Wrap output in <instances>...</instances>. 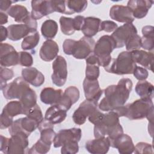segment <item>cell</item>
<instances>
[{
  "label": "cell",
  "instance_id": "cell-49",
  "mask_svg": "<svg viewBox=\"0 0 154 154\" xmlns=\"http://www.w3.org/2000/svg\"><path fill=\"white\" fill-rule=\"evenodd\" d=\"M132 74L138 81L146 80L149 76V73L145 68L137 66H136Z\"/></svg>",
  "mask_w": 154,
  "mask_h": 154
},
{
  "label": "cell",
  "instance_id": "cell-16",
  "mask_svg": "<svg viewBox=\"0 0 154 154\" xmlns=\"http://www.w3.org/2000/svg\"><path fill=\"white\" fill-rule=\"evenodd\" d=\"M109 17L116 21L125 23H132L135 19L129 8L121 5H115L111 7Z\"/></svg>",
  "mask_w": 154,
  "mask_h": 154
},
{
  "label": "cell",
  "instance_id": "cell-22",
  "mask_svg": "<svg viewBox=\"0 0 154 154\" xmlns=\"http://www.w3.org/2000/svg\"><path fill=\"white\" fill-rule=\"evenodd\" d=\"M79 98V91L75 86L67 87L63 92L58 105L66 111H68L72 105L75 103Z\"/></svg>",
  "mask_w": 154,
  "mask_h": 154
},
{
  "label": "cell",
  "instance_id": "cell-11",
  "mask_svg": "<svg viewBox=\"0 0 154 154\" xmlns=\"http://www.w3.org/2000/svg\"><path fill=\"white\" fill-rule=\"evenodd\" d=\"M98 106V101L85 99L75 111L73 114L72 119L75 123L78 125H83L87 118L96 109Z\"/></svg>",
  "mask_w": 154,
  "mask_h": 154
},
{
  "label": "cell",
  "instance_id": "cell-37",
  "mask_svg": "<svg viewBox=\"0 0 154 154\" xmlns=\"http://www.w3.org/2000/svg\"><path fill=\"white\" fill-rule=\"evenodd\" d=\"M2 111L14 117L19 114H23V108L20 101H11L4 106Z\"/></svg>",
  "mask_w": 154,
  "mask_h": 154
},
{
  "label": "cell",
  "instance_id": "cell-17",
  "mask_svg": "<svg viewBox=\"0 0 154 154\" xmlns=\"http://www.w3.org/2000/svg\"><path fill=\"white\" fill-rule=\"evenodd\" d=\"M153 4V1L131 0L128 2L127 7L131 10L134 18L142 19L146 16Z\"/></svg>",
  "mask_w": 154,
  "mask_h": 154
},
{
  "label": "cell",
  "instance_id": "cell-51",
  "mask_svg": "<svg viewBox=\"0 0 154 154\" xmlns=\"http://www.w3.org/2000/svg\"><path fill=\"white\" fill-rule=\"evenodd\" d=\"M103 116L104 114L96 109L88 117V119L90 122L93 125H96L102 119Z\"/></svg>",
  "mask_w": 154,
  "mask_h": 154
},
{
  "label": "cell",
  "instance_id": "cell-34",
  "mask_svg": "<svg viewBox=\"0 0 154 154\" xmlns=\"http://www.w3.org/2000/svg\"><path fill=\"white\" fill-rule=\"evenodd\" d=\"M19 101L23 106V111L35 106L37 104V94L35 91L29 88L22 94Z\"/></svg>",
  "mask_w": 154,
  "mask_h": 154
},
{
  "label": "cell",
  "instance_id": "cell-40",
  "mask_svg": "<svg viewBox=\"0 0 154 154\" xmlns=\"http://www.w3.org/2000/svg\"><path fill=\"white\" fill-rule=\"evenodd\" d=\"M23 114L25 115L26 116L31 117L32 119H35L37 120L40 123L43 120V116L42 112V110L40 106L36 104L35 106L26 109L23 111Z\"/></svg>",
  "mask_w": 154,
  "mask_h": 154
},
{
  "label": "cell",
  "instance_id": "cell-24",
  "mask_svg": "<svg viewBox=\"0 0 154 154\" xmlns=\"http://www.w3.org/2000/svg\"><path fill=\"white\" fill-rule=\"evenodd\" d=\"M22 78L34 87L41 86L45 82L43 74L35 67H26L22 70Z\"/></svg>",
  "mask_w": 154,
  "mask_h": 154
},
{
  "label": "cell",
  "instance_id": "cell-25",
  "mask_svg": "<svg viewBox=\"0 0 154 154\" xmlns=\"http://www.w3.org/2000/svg\"><path fill=\"white\" fill-rule=\"evenodd\" d=\"M67 111L58 104L52 105L47 109L45 114V119L54 125L60 123L66 118Z\"/></svg>",
  "mask_w": 154,
  "mask_h": 154
},
{
  "label": "cell",
  "instance_id": "cell-36",
  "mask_svg": "<svg viewBox=\"0 0 154 154\" xmlns=\"http://www.w3.org/2000/svg\"><path fill=\"white\" fill-rule=\"evenodd\" d=\"M39 41L40 35L37 31L30 33L23 38L21 43L22 49L23 50H32L38 45Z\"/></svg>",
  "mask_w": 154,
  "mask_h": 154
},
{
  "label": "cell",
  "instance_id": "cell-55",
  "mask_svg": "<svg viewBox=\"0 0 154 154\" xmlns=\"http://www.w3.org/2000/svg\"><path fill=\"white\" fill-rule=\"evenodd\" d=\"M8 37V30L7 28L3 26L2 25L1 26V41L2 43L3 41L5 40Z\"/></svg>",
  "mask_w": 154,
  "mask_h": 154
},
{
  "label": "cell",
  "instance_id": "cell-39",
  "mask_svg": "<svg viewBox=\"0 0 154 154\" xmlns=\"http://www.w3.org/2000/svg\"><path fill=\"white\" fill-rule=\"evenodd\" d=\"M51 148V145L47 144L38 140L29 150L28 153L29 154H45L48 153Z\"/></svg>",
  "mask_w": 154,
  "mask_h": 154
},
{
  "label": "cell",
  "instance_id": "cell-43",
  "mask_svg": "<svg viewBox=\"0 0 154 154\" xmlns=\"http://www.w3.org/2000/svg\"><path fill=\"white\" fill-rule=\"evenodd\" d=\"M99 66L95 64H86L85 78L89 79H97L99 76Z\"/></svg>",
  "mask_w": 154,
  "mask_h": 154
},
{
  "label": "cell",
  "instance_id": "cell-27",
  "mask_svg": "<svg viewBox=\"0 0 154 154\" xmlns=\"http://www.w3.org/2000/svg\"><path fill=\"white\" fill-rule=\"evenodd\" d=\"M131 56L135 63L140 64L145 69L153 72V53L143 50H135L131 51Z\"/></svg>",
  "mask_w": 154,
  "mask_h": 154
},
{
  "label": "cell",
  "instance_id": "cell-38",
  "mask_svg": "<svg viewBox=\"0 0 154 154\" xmlns=\"http://www.w3.org/2000/svg\"><path fill=\"white\" fill-rule=\"evenodd\" d=\"M61 31L64 35H70L75 32L74 19L70 17L61 16L60 19Z\"/></svg>",
  "mask_w": 154,
  "mask_h": 154
},
{
  "label": "cell",
  "instance_id": "cell-2",
  "mask_svg": "<svg viewBox=\"0 0 154 154\" xmlns=\"http://www.w3.org/2000/svg\"><path fill=\"white\" fill-rule=\"evenodd\" d=\"M123 133V129L119 122V117L114 111L104 114L102 119L94 126L95 138L108 137L113 139Z\"/></svg>",
  "mask_w": 154,
  "mask_h": 154
},
{
  "label": "cell",
  "instance_id": "cell-53",
  "mask_svg": "<svg viewBox=\"0 0 154 154\" xmlns=\"http://www.w3.org/2000/svg\"><path fill=\"white\" fill-rule=\"evenodd\" d=\"M17 1H12L9 0H1L0 1V10L1 11H8L9 8L11 7V5L13 2H15Z\"/></svg>",
  "mask_w": 154,
  "mask_h": 154
},
{
  "label": "cell",
  "instance_id": "cell-52",
  "mask_svg": "<svg viewBox=\"0 0 154 154\" xmlns=\"http://www.w3.org/2000/svg\"><path fill=\"white\" fill-rule=\"evenodd\" d=\"M74 22H75V26L76 31H80L82 29L84 22H85V17L82 16H75L74 18Z\"/></svg>",
  "mask_w": 154,
  "mask_h": 154
},
{
  "label": "cell",
  "instance_id": "cell-1",
  "mask_svg": "<svg viewBox=\"0 0 154 154\" xmlns=\"http://www.w3.org/2000/svg\"><path fill=\"white\" fill-rule=\"evenodd\" d=\"M132 88V82L129 78H122L117 85H111L104 90L105 97L98 105L102 111H113L124 105L129 97Z\"/></svg>",
  "mask_w": 154,
  "mask_h": 154
},
{
  "label": "cell",
  "instance_id": "cell-28",
  "mask_svg": "<svg viewBox=\"0 0 154 154\" xmlns=\"http://www.w3.org/2000/svg\"><path fill=\"white\" fill-rule=\"evenodd\" d=\"M63 91L61 89L55 90L51 87L43 88L40 94L41 101L47 105L58 104L60 102Z\"/></svg>",
  "mask_w": 154,
  "mask_h": 154
},
{
  "label": "cell",
  "instance_id": "cell-50",
  "mask_svg": "<svg viewBox=\"0 0 154 154\" xmlns=\"http://www.w3.org/2000/svg\"><path fill=\"white\" fill-rule=\"evenodd\" d=\"M118 26L117 23L111 20H104L101 23V31H104L106 32H111L114 31Z\"/></svg>",
  "mask_w": 154,
  "mask_h": 154
},
{
  "label": "cell",
  "instance_id": "cell-54",
  "mask_svg": "<svg viewBox=\"0 0 154 154\" xmlns=\"http://www.w3.org/2000/svg\"><path fill=\"white\" fill-rule=\"evenodd\" d=\"M8 138L5 137L3 135H1V147H0V150L2 152L4 153H5V152L7 149L8 143Z\"/></svg>",
  "mask_w": 154,
  "mask_h": 154
},
{
  "label": "cell",
  "instance_id": "cell-29",
  "mask_svg": "<svg viewBox=\"0 0 154 154\" xmlns=\"http://www.w3.org/2000/svg\"><path fill=\"white\" fill-rule=\"evenodd\" d=\"M38 128L40 132V140L47 144L51 145L56 135L54 131V124L44 119L39 124Z\"/></svg>",
  "mask_w": 154,
  "mask_h": 154
},
{
  "label": "cell",
  "instance_id": "cell-48",
  "mask_svg": "<svg viewBox=\"0 0 154 154\" xmlns=\"http://www.w3.org/2000/svg\"><path fill=\"white\" fill-rule=\"evenodd\" d=\"M13 123V117L10 116L5 112L2 111L1 114L0 128L1 129H6L11 126Z\"/></svg>",
  "mask_w": 154,
  "mask_h": 154
},
{
  "label": "cell",
  "instance_id": "cell-19",
  "mask_svg": "<svg viewBox=\"0 0 154 154\" xmlns=\"http://www.w3.org/2000/svg\"><path fill=\"white\" fill-rule=\"evenodd\" d=\"M110 147L108 137L95 138L85 143V149L92 154H105L108 152Z\"/></svg>",
  "mask_w": 154,
  "mask_h": 154
},
{
  "label": "cell",
  "instance_id": "cell-5",
  "mask_svg": "<svg viewBox=\"0 0 154 154\" xmlns=\"http://www.w3.org/2000/svg\"><path fill=\"white\" fill-rule=\"evenodd\" d=\"M131 51H123L117 57L112 59L109 64L104 68L106 72L119 75L132 74L136 67Z\"/></svg>",
  "mask_w": 154,
  "mask_h": 154
},
{
  "label": "cell",
  "instance_id": "cell-32",
  "mask_svg": "<svg viewBox=\"0 0 154 154\" xmlns=\"http://www.w3.org/2000/svg\"><path fill=\"white\" fill-rule=\"evenodd\" d=\"M153 26L146 25L142 28L143 37H141V47L149 51H153L154 48Z\"/></svg>",
  "mask_w": 154,
  "mask_h": 154
},
{
  "label": "cell",
  "instance_id": "cell-41",
  "mask_svg": "<svg viewBox=\"0 0 154 154\" xmlns=\"http://www.w3.org/2000/svg\"><path fill=\"white\" fill-rule=\"evenodd\" d=\"M126 49L128 51L140 50L141 48V37L137 34L132 35L126 42Z\"/></svg>",
  "mask_w": 154,
  "mask_h": 154
},
{
  "label": "cell",
  "instance_id": "cell-9",
  "mask_svg": "<svg viewBox=\"0 0 154 154\" xmlns=\"http://www.w3.org/2000/svg\"><path fill=\"white\" fill-rule=\"evenodd\" d=\"M28 136L23 132H18L8 140L5 154H20L27 153L29 144Z\"/></svg>",
  "mask_w": 154,
  "mask_h": 154
},
{
  "label": "cell",
  "instance_id": "cell-15",
  "mask_svg": "<svg viewBox=\"0 0 154 154\" xmlns=\"http://www.w3.org/2000/svg\"><path fill=\"white\" fill-rule=\"evenodd\" d=\"M109 141L110 146L118 149L121 154H131L134 151L135 146L132 140L127 134L123 133L115 138L109 139Z\"/></svg>",
  "mask_w": 154,
  "mask_h": 154
},
{
  "label": "cell",
  "instance_id": "cell-33",
  "mask_svg": "<svg viewBox=\"0 0 154 154\" xmlns=\"http://www.w3.org/2000/svg\"><path fill=\"white\" fill-rule=\"evenodd\" d=\"M58 29V26L57 23L52 19L45 20L41 26L42 34L47 40L54 38L57 34Z\"/></svg>",
  "mask_w": 154,
  "mask_h": 154
},
{
  "label": "cell",
  "instance_id": "cell-30",
  "mask_svg": "<svg viewBox=\"0 0 154 154\" xmlns=\"http://www.w3.org/2000/svg\"><path fill=\"white\" fill-rule=\"evenodd\" d=\"M102 21L95 17H85V22L81 29L84 36L92 37L98 32L101 31Z\"/></svg>",
  "mask_w": 154,
  "mask_h": 154
},
{
  "label": "cell",
  "instance_id": "cell-13",
  "mask_svg": "<svg viewBox=\"0 0 154 154\" xmlns=\"http://www.w3.org/2000/svg\"><path fill=\"white\" fill-rule=\"evenodd\" d=\"M0 64L2 67L14 66L19 64V52L11 45L5 43L0 44Z\"/></svg>",
  "mask_w": 154,
  "mask_h": 154
},
{
  "label": "cell",
  "instance_id": "cell-21",
  "mask_svg": "<svg viewBox=\"0 0 154 154\" xmlns=\"http://www.w3.org/2000/svg\"><path fill=\"white\" fill-rule=\"evenodd\" d=\"M58 52V44L52 40H47L43 42L41 46L39 55L42 60L49 62L57 58Z\"/></svg>",
  "mask_w": 154,
  "mask_h": 154
},
{
  "label": "cell",
  "instance_id": "cell-42",
  "mask_svg": "<svg viewBox=\"0 0 154 154\" xmlns=\"http://www.w3.org/2000/svg\"><path fill=\"white\" fill-rule=\"evenodd\" d=\"M14 75V74L12 69L2 66L0 67V81L1 90L7 84V81L13 78Z\"/></svg>",
  "mask_w": 154,
  "mask_h": 154
},
{
  "label": "cell",
  "instance_id": "cell-10",
  "mask_svg": "<svg viewBox=\"0 0 154 154\" xmlns=\"http://www.w3.org/2000/svg\"><path fill=\"white\" fill-rule=\"evenodd\" d=\"M53 73L51 79L54 84L58 87H62L66 82L67 78V62L65 58L58 55L52 63Z\"/></svg>",
  "mask_w": 154,
  "mask_h": 154
},
{
  "label": "cell",
  "instance_id": "cell-46",
  "mask_svg": "<svg viewBox=\"0 0 154 154\" xmlns=\"http://www.w3.org/2000/svg\"><path fill=\"white\" fill-rule=\"evenodd\" d=\"M78 142L73 141L67 143L61 146V153L62 154H75L79 151Z\"/></svg>",
  "mask_w": 154,
  "mask_h": 154
},
{
  "label": "cell",
  "instance_id": "cell-7",
  "mask_svg": "<svg viewBox=\"0 0 154 154\" xmlns=\"http://www.w3.org/2000/svg\"><path fill=\"white\" fill-rule=\"evenodd\" d=\"M29 88V84L22 77H17L13 82L7 84L2 91L4 97L8 100L19 99Z\"/></svg>",
  "mask_w": 154,
  "mask_h": 154
},
{
  "label": "cell",
  "instance_id": "cell-44",
  "mask_svg": "<svg viewBox=\"0 0 154 154\" xmlns=\"http://www.w3.org/2000/svg\"><path fill=\"white\" fill-rule=\"evenodd\" d=\"M134 152L135 153H153L152 145L144 142H140L135 146Z\"/></svg>",
  "mask_w": 154,
  "mask_h": 154
},
{
  "label": "cell",
  "instance_id": "cell-14",
  "mask_svg": "<svg viewBox=\"0 0 154 154\" xmlns=\"http://www.w3.org/2000/svg\"><path fill=\"white\" fill-rule=\"evenodd\" d=\"M135 34H137L136 27L132 23H127L118 27L111 36L116 42V48H120L125 46L127 40Z\"/></svg>",
  "mask_w": 154,
  "mask_h": 154
},
{
  "label": "cell",
  "instance_id": "cell-56",
  "mask_svg": "<svg viewBox=\"0 0 154 154\" xmlns=\"http://www.w3.org/2000/svg\"><path fill=\"white\" fill-rule=\"evenodd\" d=\"M8 22V15L5 13L1 11L0 12V24L2 25L7 23Z\"/></svg>",
  "mask_w": 154,
  "mask_h": 154
},
{
  "label": "cell",
  "instance_id": "cell-3",
  "mask_svg": "<svg viewBox=\"0 0 154 154\" xmlns=\"http://www.w3.org/2000/svg\"><path fill=\"white\" fill-rule=\"evenodd\" d=\"M153 110L152 100L140 99L132 103L117 107L113 111L119 117H126L129 120H140L144 119Z\"/></svg>",
  "mask_w": 154,
  "mask_h": 154
},
{
  "label": "cell",
  "instance_id": "cell-12",
  "mask_svg": "<svg viewBox=\"0 0 154 154\" xmlns=\"http://www.w3.org/2000/svg\"><path fill=\"white\" fill-rule=\"evenodd\" d=\"M82 137V131L80 128H73L60 130L55 137L53 144L54 147H60L63 145L76 141L79 142Z\"/></svg>",
  "mask_w": 154,
  "mask_h": 154
},
{
  "label": "cell",
  "instance_id": "cell-20",
  "mask_svg": "<svg viewBox=\"0 0 154 154\" xmlns=\"http://www.w3.org/2000/svg\"><path fill=\"white\" fill-rule=\"evenodd\" d=\"M83 88L86 99L98 101L103 94L97 79L85 78L83 81Z\"/></svg>",
  "mask_w": 154,
  "mask_h": 154
},
{
  "label": "cell",
  "instance_id": "cell-8",
  "mask_svg": "<svg viewBox=\"0 0 154 154\" xmlns=\"http://www.w3.org/2000/svg\"><path fill=\"white\" fill-rule=\"evenodd\" d=\"M40 123L34 119L26 116L18 119L8 128L10 134L13 135L18 132H23L28 137L29 135L38 128Z\"/></svg>",
  "mask_w": 154,
  "mask_h": 154
},
{
  "label": "cell",
  "instance_id": "cell-18",
  "mask_svg": "<svg viewBox=\"0 0 154 154\" xmlns=\"http://www.w3.org/2000/svg\"><path fill=\"white\" fill-rule=\"evenodd\" d=\"M31 7V14L35 20H39L54 12L52 1H32Z\"/></svg>",
  "mask_w": 154,
  "mask_h": 154
},
{
  "label": "cell",
  "instance_id": "cell-6",
  "mask_svg": "<svg viewBox=\"0 0 154 154\" xmlns=\"http://www.w3.org/2000/svg\"><path fill=\"white\" fill-rule=\"evenodd\" d=\"M116 48V43L113 38L109 35H104L99 38L95 44L93 53L97 56L99 66L104 68L108 66L111 60L112 51Z\"/></svg>",
  "mask_w": 154,
  "mask_h": 154
},
{
  "label": "cell",
  "instance_id": "cell-35",
  "mask_svg": "<svg viewBox=\"0 0 154 154\" xmlns=\"http://www.w3.org/2000/svg\"><path fill=\"white\" fill-rule=\"evenodd\" d=\"M66 3L69 15L83 12L87 7V1L85 0H68L66 1Z\"/></svg>",
  "mask_w": 154,
  "mask_h": 154
},
{
  "label": "cell",
  "instance_id": "cell-4",
  "mask_svg": "<svg viewBox=\"0 0 154 154\" xmlns=\"http://www.w3.org/2000/svg\"><path fill=\"white\" fill-rule=\"evenodd\" d=\"M96 44L92 37L84 36L76 41L72 39H66L63 44V49L65 54L72 55L76 59H85L93 52Z\"/></svg>",
  "mask_w": 154,
  "mask_h": 154
},
{
  "label": "cell",
  "instance_id": "cell-45",
  "mask_svg": "<svg viewBox=\"0 0 154 154\" xmlns=\"http://www.w3.org/2000/svg\"><path fill=\"white\" fill-rule=\"evenodd\" d=\"M33 64V58L31 54L25 51L19 52V64L29 67Z\"/></svg>",
  "mask_w": 154,
  "mask_h": 154
},
{
  "label": "cell",
  "instance_id": "cell-31",
  "mask_svg": "<svg viewBox=\"0 0 154 154\" xmlns=\"http://www.w3.org/2000/svg\"><path fill=\"white\" fill-rule=\"evenodd\" d=\"M135 90L141 99L152 100L153 98V85L147 81H139L136 84Z\"/></svg>",
  "mask_w": 154,
  "mask_h": 154
},
{
  "label": "cell",
  "instance_id": "cell-23",
  "mask_svg": "<svg viewBox=\"0 0 154 154\" xmlns=\"http://www.w3.org/2000/svg\"><path fill=\"white\" fill-rule=\"evenodd\" d=\"M7 14L15 22L25 24H28L33 18L25 7L18 4L11 6L7 11Z\"/></svg>",
  "mask_w": 154,
  "mask_h": 154
},
{
  "label": "cell",
  "instance_id": "cell-26",
  "mask_svg": "<svg viewBox=\"0 0 154 154\" xmlns=\"http://www.w3.org/2000/svg\"><path fill=\"white\" fill-rule=\"evenodd\" d=\"M8 38L12 41H18L24 38L30 33L34 32L26 24H13L7 28Z\"/></svg>",
  "mask_w": 154,
  "mask_h": 154
},
{
  "label": "cell",
  "instance_id": "cell-47",
  "mask_svg": "<svg viewBox=\"0 0 154 154\" xmlns=\"http://www.w3.org/2000/svg\"><path fill=\"white\" fill-rule=\"evenodd\" d=\"M52 4L54 12L56 11L62 14H69L66 1H52Z\"/></svg>",
  "mask_w": 154,
  "mask_h": 154
}]
</instances>
